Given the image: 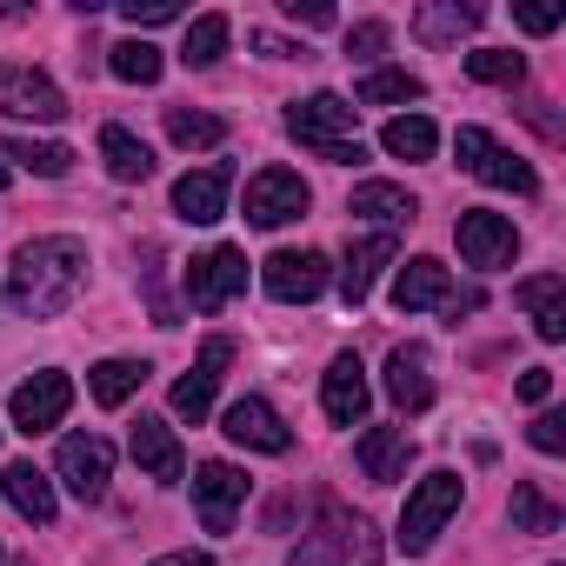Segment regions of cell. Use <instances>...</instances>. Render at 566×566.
I'll return each mask as SVG.
<instances>
[{
  "instance_id": "4dcf8cb0",
  "label": "cell",
  "mask_w": 566,
  "mask_h": 566,
  "mask_svg": "<svg viewBox=\"0 0 566 566\" xmlns=\"http://www.w3.org/2000/svg\"><path fill=\"white\" fill-rule=\"evenodd\" d=\"M0 154L21 160V167H28V174H41V180H61V174L74 167V154H67L61 140H34V134H8V140H0Z\"/></svg>"
},
{
  "instance_id": "9c48e42d",
  "label": "cell",
  "mask_w": 566,
  "mask_h": 566,
  "mask_svg": "<svg viewBox=\"0 0 566 566\" xmlns=\"http://www.w3.org/2000/svg\"><path fill=\"white\" fill-rule=\"evenodd\" d=\"M233 354H240V347H233L227 334H213V340L200 347V360H193V367H187V374L174 380V394H167L180 420H193V427H200V420L213 413V394H220V380H227V367H233Z\"/></svg>"
},
{
  "instance_id": "7bdbcfd3",
  "label": "cell",
  "mask_w": 566,
  "mask_h": 566,
  "mask_svg": "<svg viewBox=\"0 0 566 566\" xmlns=\"http://www.w3.org/2000/svg\"><path fill=\"white\" fill-rule=\"evenodd\" d=\"M513 21H520L526 34H553V28H559V8H513Z\"/></svg>"
},
{
  "instance_id": "d4e9b609",
  "label": "cell",
  "mask_w": 566,
  "mask_h": 566,
  "mask_svg": "<svg viewBox=\"0 0 566 566\" xmlns=\"http://www.w3.org/2000/svg\"><path fill=\"white\" fill-rule=\"evenodd\" d=\"M101 160H107V174H114V180H127V187H134V180H154V147H147V140H134L120 120H107V127H101Z\"/></svg>"
},
{
  "instance_id": "8d00e7d4",
  "label": "cell",
  "mask_w": 566,
  "mask_h": 566,
  "mask_svg": "<svg viewBox=\"0 0 566 566\" xmlns=\"http://www.w3.org/2000/svg\"><path fill=\"white\" fill-rule=\"evenodd\" d=\"M387 41H394V28H387V21H354V28H347V61L374 67V61L387 54Z\"/></svg>"
},
{
  "instance_id": "277c9868",
  "label": "cell",
  "mask_w": 566,
  "mask_h": 566,
  "mask_svg": "<svg viewBox=\"0 0 566 566\" xmlns=\"http://www.w3.org/2000/svg\"><path fill=\"white\" fill-rule=\"evenodd\" d=\"M460 500H467V486H460V473H427L413 493H407V513H400V533H394V546L407 553V559H420L433 539H440V526L460 513Z\"/></svg>"
},
{
  "instance_id": "b9f144b4",
  "label": "cell",
  "mask_w": 566,
  "mask_h": 566,
  "mask_svg": "<svg viewBox=\"0 0 566 566\" xmlns=\"http://www.w3.org/2000/svg\"><path fill=\"white\" fill-rule=\"evenodd\" d=\"M546 394H553V374H546V367H526V374H520V400H526V407H546Z\"/></svg>"
},
{
  "instance_id": "8fae6325",
  "label": "cell",
  "mask_w": 566,
  "mask_h": 566,
  "mask_svg": "<svg viewBox=\"0 0 566 566\" xmlns=\"http://www.w3.org/2000/svg\"><path fill=\"white\" fill-rule=\"evenodd\" d=\"M54 473L74 500H107V480H114V447L101 433H67L61 453H54Z\"/></svg>"
},
{
  "instance_id": "30bf717a",
  "label": "cell",
  "mask_w": 566,
  "mask_h": 566,
  "mask_svg": "<svg viewBox=\"0 0 566 566\" xmlns=\"http://www.w3.org/2000/svg\"><path fill=\"white\" fill-rule=\"evenodd\" d=\"M67 407H74V380H67L61 367H41L34 380H21V387H14L8 420H14L21 433H54V427L67 420Z\"/></svg>"
},
{
  "instance_id": "d6986e66",
  "label": "cell",
  "mask_w": 566,
  "mask_h": 566,
  "mask_svg": "<svg viewBox=\"0 0 566 566\" xmlns=\"http://www.w3.org/2000/svg\"><path fill=\"white\" fill-rule=\"evenodd\" d=\"M321 407H327L334 427H360L367 420V367H360V354H334V367L321 380Z\"/></svg>"
},
{
  "instance_id": "d590c367",
  "label": "cell",
  "mask_w": 566,
  "mask_h": 566,
  "mask_svg": "<svg viewBox=\"0 0 566 566\" xmlns=\"http://www.w3.org/2000/svg\"><path fill=\"white\" fill-rule=\"evenodd\" d=\"M467 74L486 81V87H520L526 81V61L513 48H480V54H467Z\"/></svg>"
},
{
  "instance_id": "83f0119b",
  "label": "cell",
  "mask_w": 566,
  "mask_h": 566,
  "mask_svg": "<svg viewBox=\"0 0 566 566\" xmlns=\"http://www.w3.org/2000/svg\"><path fill=\"white\" fill-rule=\"evenodd\" d=\"M420 94H427L420 74H407V67H367L360 87H354V107H407Z\"/></svg>"
},
{
  "instance_id": "f6af8a7d",
  "label": "cell",
  "mask_w": 566,
  "mask_h": 566,
  "mask_svg": "<svg viewBox=\"0 0 566 566\" xmlns=\"http://www.w3.org/2000/svg\"><path fill=\"white\" fill-rule=\"evenodd\" d=\"M154 566H220V559H207V553H160Z\"/></svg>"
},
{
  "instance_id": "ab89813d",
  "label": "cell",
  "mask_w": 566,
  "mask_h": 566,
  "mask_svg": "<svg viewBox=\"0 0 566 566\" xmlns=\"http://www.w3.org/2000/svg\"><path fill=\"white\" fill-rule=\"evenodd\" d=\"M526 440H533L539 453H566V413H539V420L526 427Z\"/></svg>"
},
{
  "instance_id": "1f68e13d",
  "label": "cell",
  "mask_w": 566,
  "mask_h": 566,
  "mask_svg": "<svg viewBox=\"0 0 566 566\" xmlns=\"http://www.w3.org/2000/svg\"><path fill=\"white\" fill-rule=\"evenodd\" d=\"M227 41H233V21H227V14H200V21L187 28V41H180V61H187V67H213V61L227 54Z\"/></svg>"
},
{
  "instance_id": "7402d4cb",
  "label": "cell",
  "mask_w": 566,
  "mask_h": 566,
  "mask_svg": "<svg viewBox=\"0 0 566 566\" xmlns=\"http://www.w3.org/2000/svg\"><path fill=\"white\" fill-rule=\"evenodd\" d=\"M513 301L533 307V334H539L546 347L566 340V280H559V273H533V280H520Z\"/></svg>"
},
{
  "instance_id": "3957f363",
  "label": "cell",
  "mask_w": 566,
  "mask_h": 566,
  "mask_svg": "<svg viewBox=\"0 0 566 566\" xmlns=\"http://www.w3.org/2000/svg\"><path fill=\"white\" fill-rule=\"evenodd\" d=\"M354 120H360V107H354V101H340V94H307V101H294V107H287V134H294L307 154L334 160V167L367 160V147H360V134H354Z\"/></svg>"
},
{
  "instance_id": "d6a6232c",
  "label": "cell",
  "mask_w": 566,
  "mask_h": 566,
  "mask_svg": "<svg viewBox=\"0 0 566 566\" xmlns=\"http://www.w3.org/2000/svg\"><path fill=\"white\" fill-rule=\"evenodd\" d=\"M107 67H114V81H127V87H154V81H160V48L134 34V41L107 48Z\"/></svg>"
},
{
  "instance_id": "bcb514c9",
  "label": "cell",
  "mask_w": 566,
  "mask_h": 566,
  "mask_svg": "<svg viewBox=\"0 0 566 566\" xmlns=\"http://www.w3.org/2000/svg\"><path fill=\"white\" fill-rule=\"evenodd\" d=\"M8 180H14V174H8V160H0V187H8Z\"/></svg>"
},
{
  "instance_id": "60d3db41",
  "label": "cell",
  "mask_w": 566,
  "mask_h": 566,
  "mask_svg": "<svg viewBox=\"0 0 566 566\" xmlns=\"http://www.w3.org/2000/svg\"><path fill=\"white\" fill-rule=\"evenodd\" d=\"M280 14L301 21V28H334V21H340V14L327 8V0H280Z\"/></svg>"
},
{
  "instance_id": "4fadbf2b",
  "label": "cell",
  "mask_w": 566,
  "mask_h": 566,
  "mask_svg": "<svg viewBox=\"0 0 566 566\" xmlns=\"http://www.w3.org/2000/svg\"><path fill=\"white\" fill-rule=\"evenodd\" d=\"M0 114L54 127V120H67V94L41 67H0Z\"/></svg>"
},
{
  "instance_id": "7dc6e473",
  "label": "cell",
  "mask_w": 566,
  "mask_h": 566,
  "mask_svg": "<svg viewBox=\"0 0 566 566\" xmlns=\"http://www.w3.org/2000/svg\"><path fill=\"white\" fill-rule=\"evenodd\" d=\"M0 566H8V553H0Z\"/></svg>"
},
{
  "instance_id": "7c38bea8",
  "label": "cell",
  "mask_w": 566,
  "mask_h": 566,
  "mask_svg": "<svg viewBox=\"0 0 566 566\" xmlns=\"http://www.w3.org/2000/svg\"><path fill=\"white\" fill-rule=\"evenodd\" d=\"M233 294H247V253L240 247H213V253H200L187 266V301L200 314H220Z\"/></svg>"
},
{
  "instance_id": "6da1fadb",
  "label": "cell",
  "mask_w": 566,
  "mask_h": 566,
  "mask_svg": "<svg viewBox=\"0 0 566 566\" xmlns=\"http://www.w3.org/2000/svg\"><path fill=\"white\" fill-rule=\"evenodd\" d=\"M87 287V240L74 233H41L8 260V307L28 321H61Z\"/></svg>"
},
{
  "instance_id": "e0dca14e",
  "label": "cell",
  "mask_w": 566,
  "mask_h": 566,
  "mask_svg": "<svg viewBox=\"0 0 566 566\" xmlns=\"http://www.w3.org/2000/svg\"><path fill=\"white\" fill-rule=\"evenodd\" d=\"M127 453H134V460L147 467V480H160V486H180V480H187V453H180L174 427H167V420H154V413H140V420H134Z\"/></svg>"
},
{
  "instance_id": "52a82bcc",
  "label": "cell",
  "mask_w": 566,
  "mask_h": 566,
  "mask_svg": "<svg viewBox=\"0 0 566 566\" xmlns=\"http://www.w3.org/2000/svg\"><path fill=\"white\" fill-rule=\"evenodd\" d=\"M307 207H314V193H307V180L294 167H260L247 180V227H287Z\"/></svg>"
},
{
  "instance_id": "f1b7e54d",
  "label": "cell",
  "mask_w": 566,
  "mask_h": 566,
  "mask_svg": "<svg viewBox=\"0 0 566 566\" xmlns=\"http://www.w3.org/2000/svg\"><path fill=\"white\" fill-rule=\"evenodd\" d=\"M147 360H101L94 374H87V394H94V407H127L140 387H147Z\"/></svg>"
},
{
  "instance_id": "4316f807",
  "label": "cell",
  "mask_w": 566,
  "mask_h": 566,
  "mask_svg": "<svg viewBox=\"0 0 566 566\" xmlns=\"http://www.w3.org/2000/svg\"><path fill=\"white\" fill-rule=\"evenodd\" d=\"M480 28V8L473 0H427V8H413V34L420 41H460V34H473Z\"/></svg>"
},
{
  "instance_id": "ee69618b",
  "label": "cell",
  "mask_w": 566,
  "mask_h": 566,
  "mask_svg": "<svg viewBox=\"0 0 566 566\" xmlns=\"http://www.w3.org/2000/svg\"><path fill=\"white\" fill-rule=\"evenodd\" d=\"M247 41H253L266 61H294V54H301V48H287V41H280V34H247Z\"/></svg>"
},
{
  "instance_id": "ffe728a7",
  "label": "cell",
  "mask_w": 566,
  "mask_h": 566,
  "mask_svg": "<svg viewBox=\"0 0 566 566\" xmlns=\"http://www.w3.org/2000/svg\"><path fill=\"white\" fill-rule=\"evenodd\" d=\"M354 460H360V473H367L374 486H394V480H407V467H413V440H407V427H367L360 447H354Z\"/></svg>"
},
{
  "instance_id": "74e56055",
  "label": "cell",
  "mask_w": 566,
  "mask_h": 566,
  "mask_svg": "<svg viewBox=\"0 0 566 566\" xmlns=\"http://www.w3.org/2000/svg\"><path fill=\"white\" fill-rule=\"evenodd\" d=\"M120 14H127V28L147 41V28H167V21H180V0H120Z\"/></svg>"
},
{
  "instance_id": "5bb4252c",
  "label": "cell",
  "mask_w": 566,
  "mask_h": 566,
  "mask_svg": "<svg viewBox=\"0 0 566 566\" xmlns=\"http://www.w3.org/2000/svg\"><path fill=\"white\" fill-rule=\"evenodd\" d=\"M193 506H200V526H207V533H233V520H240V506H247V473L227 467V460L193 467Z\"/></svg>"
},
{
  "instance_id": "ac0fdd59",
  "label": "cell",
  "mask_w": 566,
  "mask_h": 566,
  "mask_svg": "<svg viewBox=\"0 0 566 566\" xmlns=\"http://www.w3.org/2000/svg\"><path fill=\"white\" fill-rule=\"evenodd\" d=\"M387 400L400 413H427L433 407V360H427L420 340H407V347L387 354Z\"/></svg>"
},
{
  "instance_id": "2e32d148",
  "label": "cell",
  "mask_w": 566,
  "mask_h": 566,
  "mask_svg": "<svg viewBox=\"0 0 566 566\" xmlns=\"http://www.w3.org/2000/svg\"><path fill=\"white\" fill-rule=\"evenodd\" d=\"M227 193H233V167H227V160L193 167V174L174 180V213L193 220V227H213V220L227 213Z\"/></svg>"
},
{
  "instance_id": "9a60e30c",
  "label": "cell",
  "mask_w": 566,
  "mask_h": 566,
  "mask_svg": "<svg viewBox=\"0 0 566 566\" xmlns=\"http://www.w3.org/2000/svg\"><path fill=\"white\" fill-rule=\"evenodd\" d=\"M220 433L233 440V447H247V453H287L294 447V433H287V420H280L260 394H247V400H233L227 413H220Z\"/></svg>"
},
{
  "instance_id": "484cf974",
  "label": "cell",
  "mask_w": 566,
  "mask_h": 566,
  "mask_svg": "<svg viewBox=\"0 0 566 566\" xmlns=\"http://www.w3.org/2000/svg\"><path fill=\"white\" fill-rule=\"evenodd\" d=\"M354 213L394 233V227H407L420 207H413V193H407V187H394V180H360V187H354Z\"/></svg>"
},
{
  "instance_id": "f546056e",
  "label": "cell",
  "mask_w": 566,
  "mask_h": 566,
  "mask_svg": "<svg viewBox=\"0 0 566 566\" xmlns=\"http://www.w3.org/2000/svg\"><path fill=\"white\" fill-rule=\"evenodd\" d=\"M380 147H387L394 160H433V147H440V127H433L427 114H394V120L380 127Z\"/></svg>"
},
{
  "instance_id": "44dd1931",
  "label": "cell",
  "mask_w": 566,
  "mask_h": 566,
  "mask_svg": "<svg viewBox=\"0 0 566 566\" xmlns=\"http://www.w3.org/2000/svg\"><path fill=\"white\" fill-rule=\"evenodd\" d=\"M394 253H400V240L380 227V233H367V240L340 260V301H347V307H360V301L374 294V280H380V266H394Z\"/></svg>"
},
{
  "instance_id": "8992f818",
  "label": "cell",
  "mask_w": 566,
  "mask_h": 566,
  "mask_svg": "<svg viewBox=\"0 0 566 566\" xmlns=\"http://www.w3.org/2000/svg\"><path fill=\"white\" fill-rule=\"evenodd\" d=\"M327 280H334V266H327V253H314V247H280V253L260 266V287H266L280 307H307V301H321Z\"/></svg>"
},
{
  "instance_id": "5b68a950",
  "label": "cell",
  "mask_w": 566,
  "mask_h": 566,
  "mask_svg": "<svg viewBox=\"0 0 566 566\" xmlns=\"http://www.w3.org/2000/svg\"><path fill=\"white\" fill-rule=\"evenodd\" d=\"M453 154H460V167H467L473 180H486V187H500V193H539V174H533L513 147H500L486 127H460V134H453Z\"/></svg>"
},
{
  "instance_id": "ba28073f",
  "label": "cell",
  "mask_w": 566,
  "mask_h": 566,
  "mask_svg": "<svg viewBox=\"0 0 566 566\" xmlns=\"http://www.w3.org/2000/svg\"><path fill=\"white\" fill-rule=\"evenodd\" d=\"M453 240H460V260H467V266H480V273L513 266V253H520L513 220H506V213H493V207H467V213L453 220Z\"/></svg>"
},
{
  "instance_id": "836d02e7",
  "label": "cell",
  "mask_w": 566,
  "mask_h": 566,
  "mask_svg": "<svg viewBox=\"0 0 566 566\" xmlns=\"http://www.w3.org/2000/svg\"><path fill=\"white\" fill-rule=\"evenodd\" d=\"M167 140L174 147H220L227 140V120L220 114H200V107H167Z\"/></svg>"
},
{
  "instance_id": "cb8c5ba5",
  "label": "cell",
  "mask_w": 566,
  "mask_h": 566,
  "mask_svg": "<svg viewBox=\"0 0 566 566\" xmlns=\"http://www.w3.org/2000/svg\"><path fill=\"white\" fill-rule=\"evenodd\" d=\"M0 493L14 500V513L21 520H34V526H48L54 520V480L34 467V460H8L0 467Z\"/></svg>"
},
{
  "instance_id": "603a6c76",
  "label": "cell",
  "mask_w": 566,
  "mask_h": 566,
  "mask_svg": "<svg viewBox=\"0 0 566 566\" xmlns=\"http://www.w3.org/2000/svg\"><path fill=\"white\" fill-rule=\"evenodd\" d=\"M447 294H453V280H447V266H440L433 253H420V260H407V266L394 273V307H400V314L447 307Z\"/></svg>"
},
{
  "instance_id": "e575fe53",
  "label": "cell",
  "mask_w": 566,
  "mask_h": 566,
  "mask_svg": "<svg viewBox=\"0 0 566 566\" xmlns=\"http://www.w3.org/2000/svg\"><path fill=\"white\" fill-rule=\"evenodd\" d=\"M506 513H513V533H559V506H553L533 480H513Z\"/></svg>"
},
{
  "instance_id": "f35d334b",
  "label": "cell",
  "mask_w": 566,
  "mask_h": 566,
  "mask_svg": "<svg viewBox=\"0 0 566 566\" xmlns=\"http://www.w3.org/2000/svg\"><path fill=\"white\" fill-rule=\"evenodd\" d=\"M147 294H154V327H180V307L160 294V247H147Z\"/></svg>"
},
{
  "instance_id": "7a4b0ae2",
  "label": "cell",
  "mask_w": 566,
  "mask_h": 566,
  "mask_svg": "<svg viewBox=\"0 0 566 566\" xmlns=\"http://www.w3.org/2000/svg\"><path fill=\"white\" fill-rule=\"evenodd\" d=\"M287 566H380V533L367 513L354 506H321V520L301 533V546L287 553Z\"/></svg>"
}]
</instances>
